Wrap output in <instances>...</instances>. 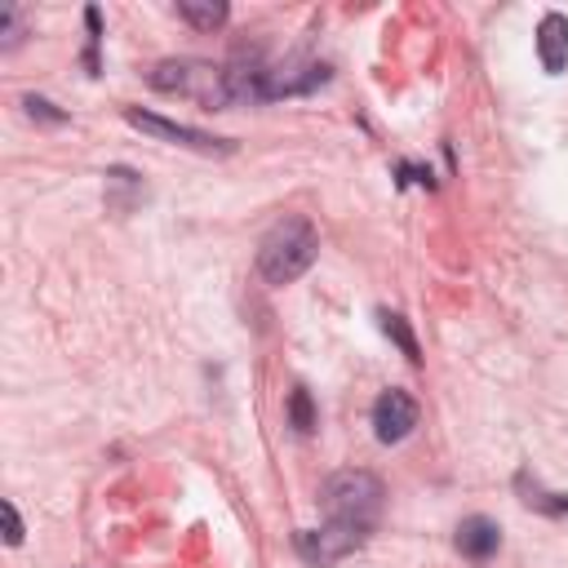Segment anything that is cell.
Returning <instances> with one entry per match:
<instances>
[{"instance_id":"1","label":"cell","mask_w":568,"mask_h":568,"mask_svg":"<svg viewBox=\"0 0 568 568\" xmlns=\"http://www.w3.org/2000/svg\"><path fill=\"white\" fill-rule=\"evenodd\" d=\"M315 257H320V235L306 217L275 222L257 244V271L266 284H293L302 271H311Z\"/></svg>"},{"instance_id":"4","label":"cell","mask_w":568,"mask_h":568,"mask_svg":"<svg viewBox=\"0 0 568 568\" xmlns=\"http://www.w3.org/2000/svg\"><path fill=\"white\" fill-rule=\"evenodd\" d=\"M364 541H368L364 528L324 519V528H302V532H297V555H302L306 564H315V568H333L337 559L355 555Z\"/></svg>"},{"instance_id":"15","label":"cell","mask_w":568,"mask_h":568,"mask_svg":"<svg viewBox=\"0 0 568 568\" xmlns=\"http://www.w3.org/2000/svg\"><path fill=\"white\" fill-rule=\"evenodd\" d=\"M22 106H27L31 115H44V120H67V115L53 111V102H44V98H22Z\"/></svg>"},{"instance_id":"3","label":"cell","mask_w":568,"mask_h":568,"mask_svg":"<svg viewBox=\"0 0 568 568\" xmlns=\"http://www.w3.org/2000/svg\"><path fill=\"white\" fill-rule=\"evenodd\" d=\"M382 497H386V488L373 470H337L320 488L324 515L333 524H351V528H364V532H373V524L382 515Z\"/></svg>"},{"instance_id":"6","label":"cell","mask_w":568,"mask_h":568,"mask_svg":"<svg viewBox=\"0 0 568 568\" xmlns=\"http://www.w3.org/2000/svg\"><path fill=\"white\" fill-rule=\"evenodd\" d=\"M413 426H417V399H413L408 390L390 386V390H382V395L373 399V435H377L382 444H399Z\"/></svg>"},{"instance_id":"8","label":"cell","mask_w":568,"mask_h":568,"mask_svg":"<svg viewBox=\"0 0 568 568\" xmlns=\"http://www.w3.org/2000/svg\"><path fill=\"white\" fill-rule=\"evenodd\" d=\"M537 58L550 75H559L568 67V18L564 13H546L537 22Z\"/></svg>"},{"instance_id":"12","label":"cell","mask_w":568,"mask_h":568,"mask_svg":"<svg viewBox=\"0 0 568 568\" xmlns=\"http://www.w3.org/2000/svg\"><path fill=\"white\" fill-rule=\"evenodd\" d=\"M377 320H382V328H386V337H395V342H399V351H404V355H408V359L417 364L422 355H417V342H413V333H408V324H404L399 315H390V311H382Z\"/></svg>"},{"instance_id":"7","label":"cell","mask_w":568,"mask_h":568,"mask_svg":"<svg viewBox=\"0 0 568 568\" xmlns=\"http://www.w3.org/2000/svg\"><path fill=\"white\" fill-rule=\"evenodd\" d=\"M453 546H457L466 559L484 564V559H493V555H497V546H501V528H497L488 515H466V519L457 524Z\"/></svg>"},{"instance_id":"5","label":"cell","mask_w":568,"mask_h":568,"mask_svg":"<svg viewBox=\"0 0 568 568\" xmlns=\"http://www.w3.org/2000/svg\"><path fill=\"white\" fill-rule=\"evenodd\" d=\"M124 120H129L133 129L151 133V138H164V142H178V146H191V151H209V155H213V151H235V142H226V138H213V133H204V129H195V124H178V120L138 111V106H124Z\"/></svg>"},{"instance_id":"13","label":"cell","mask_w":568,"mask_h":568,"mask_svg":"<svg viewBox=\"0 0 568 568\" xmlns=\"http://www.w3.org/2000/svg\"><path fill=\"white\" fill-rule=\"evenodd\" d=\"M0 515H4V541L18 546L22 541V519H18V506L13 501H0Z\"/></svg>"},{"instance_id":"11","label":"cell","mask_w":568,"mask_h":568,"mask_svg":"<svg viewBox=\"0 0 568 568\" xmlns=\"http://www.w3.org/2000/svg\"><path fill=\"white\" fill-rule=\"evenodd\" d=\"M288 422H293V430H302V435L315 426V408H311L306 386H293V395H288Z\"/></svg>"},{"instance_id":"10","label":"cell","mask_w":568,"mask_h":568,"mask_svg":"<svg viewBox=\"0 0 568 568\" xmlns=\"http://www.w3.org/2000/svg\"><path fill=\"white\" fill-rule=\"evenodd\" d=\"M515 488L524 493V501H528L532 510L568 515V497H564V493H546V488H537V479H528V470H519V475H515Z\"/></svg>"},{"instance_id":"14","label":"cell","mask_w":568,"mask_h":568,"mask_svg":"<svg viewBox=\"0 0 568 568\" xmlns=\"http://www.w3.org/2000/svg\"><path fill=\"white\" fill-rule=\"evenodd\" d=\"M0 27H4V49L18 44V9H13V4L0 9Z\"/></svg>"},{"instance_id":"9","label":"cell","mask_w":568,"mask_h":568,"mask_svg":"<svg viewBox=\"0 0 568 568\" xmlns=\"http://www.w3.org/2000/svg\"><path fill=\"white\" fill-rule=\"evenodd\" d=\"M178 18H186L200 31H213L226 22V4L222 0H178Z\"/></svg>"},{"instance_id":"2","label":"cell","mask_w":568,"mask_h":568,"mask_svg":"<svg viewBox=\"0 0 568 568\" xmlns=\"http://www.w3.org/2000/svg\"><path fill=\"white\" fill-rule=\"evenodd\" d=\"M151 89L160 93H182V98H195L204 102L209 111H222L235 102L231 93V71L217 67V62H204V58H164L151 67Z\"/></svg>"}]
</instances>
